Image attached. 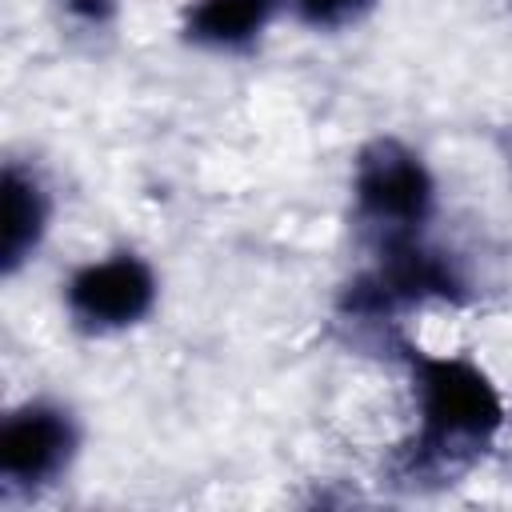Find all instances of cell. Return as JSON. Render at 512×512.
<instances>
[{"instance_id": "7", "label": "cell", "mask_w": 512, "mask_h": 512, "mask_svg": "<svg viewBox=\"0 0 512 512\" xmlns=\"http://www.w3.org/2000/svg\"><path fill=\"white\" fill-rule=\"evenodd\" d=\"M280 16H288L284 0H188L176 16V40L204 56H248Z\"/></svg>"}, {"instance_id": "8", "label": "cell", "mask_w": 512, "mask_h": 512, "mask_svg": "<svg viewBox=\"0 0 512 512\" xmlns=\"http://www.w3.org/2000/svg\"><path fill=\"white\" fill-rule=\"evenodd\" d=\"M284 4L300 28L316 32V36H336V32L364 24L380 0H284Z\"/></svg>"}, {"instance_id": "2", "label": "cell", "mask_w": 512, "mask_h": 512, "mask_svg": "<svg viewBox=\"0 0 512 512\" xmlns=\"http://www.w3.org/2000/svg\"><path fill=\"white\" fill-rule=\"evenodd\" d=\"M472 300L476 284L464 260L452 248L436 244L428 232L368 248V260L336 292V320L388 344L400 332L404 316L432 304L468 308Z\"/></svg>"}, {"instance_id": "6", "label": "cell", "mask_w": 512, "mask_h": 512, "mask_svg": "<svg viewBox=\"0 0 512 512\" xmlns=\"http://www.w3.org/2000/svg\"><path fill=\"white\" fill-rule=\"evenodd\" d=\"M4 212H0V276L16 280L48 244L52 220H56V196L44 172L32 160L8 156L4 176Z\"/></svg>"}, {"instance_id": "1", "label": "cell", "mask_w": 512, "mask_h": 512, "mask_svg": "<svg viewBox=\"0 0 512 512\" xmlns=\"http://www.w3.org/2000/svg\"><path fill=\"white\" fill-rule=\"evenodd\" d=\"M388 352H396L412 400V428L388 456L392 484L408 492L460 484L492 456L508 428L500 380L476 356L432 352L404 332L388 340Z\"/></svg>"}, {"instance_id": "5", "label": "cell", "mask_w": 512, "mask_h": 512, "mask_svg": "<svg viewBox=\"0 0 512 512\" xmlns=\"http://www.w3.org/2000/svg\"><path fill=\"white\" fill-rule=\"evenodd\" d=\"M84 452L80 412L52 392L24 396L0 416V496L40 500L68 480Z\"/></svg>"}, {"instance_id": "3", "label": "cell", "mask_w": 512, "mask_h": 512, "mask_svg": "<svg viewBox=\"0 0 512 512\" xmlns=\"http://www.w3.org/2000/svg\"><path fill=\"white\" fill-rule=\"evenodd\" d=\"M440 216V180L428 156L396 132L368 136L348 168V220L364 248L428 236Z\"/></svg>"}, {"instance_id": "9", "label": "cell", "mask_w": 512, "mask_h": 512, "mask_svg": "<svg viewBox=\"0 0 512 512\" xmlns=\"http://www.w3.org/2000/svg\"><path fill=\"white\" fill-rule=\"evenodd\" d=\"M64 20H72L76 28L84 32H104L116 24V12H120V0H56Z\"/></svg>"}, {"instance_id": "4", "label": "cell", "mask_w": 512, "mask_h": 512, "mask_svg": "<svg viewBox=\"0 0 512 512\" xmlns=\"http://www.w3.org/2000/svg\"><path fill=\"white\" fill-rule=\"evenodd\" d=\"M160 308V272L140 248H108L68 268L60 312L84 340H108L144 328Z\"/></svg>"}]
</instances>
